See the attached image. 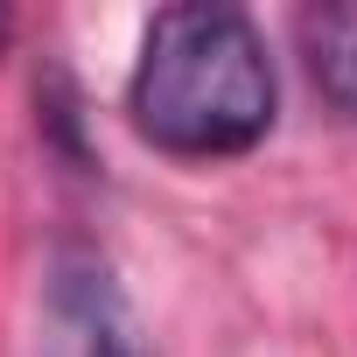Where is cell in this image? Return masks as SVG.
Here are the masks:
<instances>
[{
    "mask_svg": "<svg viewBox=\"0 0 357 357\" xmlns=\"http://www.w3.org/2000/svg\"><path fill=\"white\" fill-rule=\"evenodd\" d=\"M8 36H15V15H8V8H0V43H8Z\"/></svg>",
    "mask_w": 357,
    "mask_h": 357,
    "instance_id": "4",
    "label": "cell"
},
{
    "mask_svg": "<svg viewBox=\"0 0 357 357\" xmlns=\"http://www.w3.org/2000/svg\"><path fill=\"white\" fill-rule=\"evenodd\" d=\"M280 77L259 22L225 0L161 8L126 77L133 133L168 161H238L273 133Z\"/></svg>",
    "mask_w": 357,
    "mask_h": 357,
    "instance_id": "1",
    "label": "cell"
},
{
    "mask_svg": "<svg viewBox=\"0 0 357 357\" xmlns=\"http://www.w3.org/2000/svg\"><path fill=\"white\" fill-rule=\"evenodd\" d=\"M294 50H301V70L322 91V105L357 119V0L301 8L294 15Z\"/></svg>",
    "mask_w": 357,
    "mask_h": 357,
    "instance_id": "3",
    "label": "cell"
},
{
    "mask_svg": "<svg viewBox=\"0 0 357 357\" xmlns=\"http://www.w3.org/2000/svg\"><path fill=\"white\" fill-rule=\"evenodd\" d=\"M50 315H56V350L63 357H147L98 252H63L56 259Z\"/></svg>",
    "mask_w": 357,
    "mask_h": 357,
    "instance_id": "2",
    "label": "cell"
}]
</instances>
